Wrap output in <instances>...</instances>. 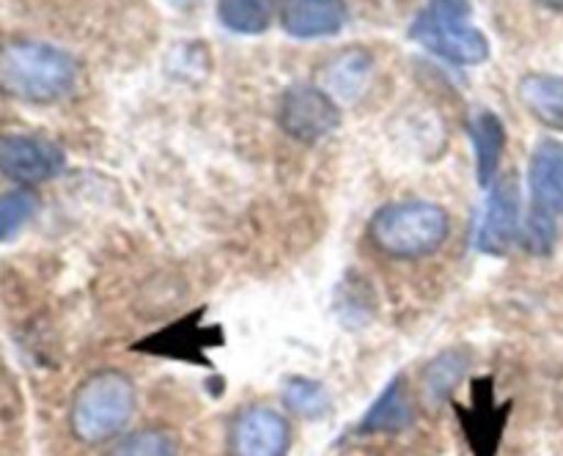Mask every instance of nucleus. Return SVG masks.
I'll return each mask as SVG.
<instances>
[{
  "label": "nucleus",
  "instance_id": "1",
  "mask_svg": "<svg viewBox=\"0 0 563 456\" xmlns=\"http://www.w3.org/2000/svg\"><path fill=\"white\" fill-rule=\"evenodd\" d=\"M77 75V60L55 44L31 38L0 44V93L16 102H58L75 91Z\"/></svg>",
  "mask_w": 563,
  "mask_h": 456
},
{
  "label": "nucleus",
  "instance_id": "2",
  "mask_svg": "<svg viewBox=\"0 0 563 456\" xmlns=\"http://www.w3.org/2000/svg\"><path fill=\"white\" fill-rule=\"evenodd\" d=\"M451 234V214L440 203L407 201L385 203L368 223V240L390 258H423L438 253Z\"/></svg>",
  "mask_w": 563,
  "mask_h": 456
},
{
  "label": "nucleus",
  "instance_id": "3",
  "mask_svg": "<svg viewBox=\"0 0 563 456\" xmlns=\"http://www.w3.org/2000/svg\"><path fill=\"white\" fill-rule=\"evenodd\" d=\"M135 412V385L119 368H99L75 390L69 429L80 443L99 445L113 440Z\"/></svg>",
  "mask_w": 563,
  "mask_h": 456
},
{
  "label": "nucleus",
  "instance_id": "4",
  "mask_svg": "<svg viewBox=\"0 0 563 456\" xmlns=\"http://www.w3.org/2000/svg\"><path fill=\"white\" fill-rule=\"evenodd\" d=\"M410 36L451 64L476 66L489 58L487 36L471 25V0H429L412 20Z\"/></svg>",
  "mask_w": 563,
  "mask_h": 456
},
{
  "label": "nucleus",
  "instance_id": "5",
  "mask_svg": "<svg viewBox=\"0 0 563 456\" xmlns=\"http://www.w3.org/2000/svg\"><path fill=\"white\" fill-rule=\"evenodd\" d=\"M278 124L295 141L319 143L339 130L341 110L324 88L297 82L280 97Z\"/></svg>",
  "mask_w": 563,
  "mask_h": 456
},
{
  "label": "nucleus",
  "instance_id": "6",
  "mask_svg": "<svg viewBox=\"0 0 563 456\" xmlns=\"http://www.w3.org/2000/svg\"><path fill=\"white\" fill-rule=\"evenodd\" d=\"M289 443V421L273 407H247L229 426L231 456H286Z\"/></svg>",
  "mask_w": 563,
  "mask_h": 456
},
{
  "label": "nucleus",
  "instance_id": "7",
  "mask_svg": "<svg viewBox=\"0 0 563 456\" xmlns=\"http://www.w3.org/2000/svg\"><path fill=\"white\" fill-rule=\"evenodd\" d=\"M66 157L60 146L36 135L0 137V174L16 185H38L64 170Z\"/></svg>",
  "mask_w": 563,
  "mask_h": 456
},
{
  "label": "nucleus",
  "instance_id": "8",
  "mask_svg": "<svg viewBox=\"0 0 563 456\" xmlns=\"http://www.w3.org/2000/svg\"><path fill=\"white\" fill-rule=\"evenodd\" d=\"M528 190H531V214L555 220L563 214V143L542 141L531 154L528 165Z\"/></svg>",
  "mask_w": 563,
  "mask_h": 456
},
{
  "label": "nucleus",
  "instance_id": "9",
  "mask_svg": "<svg viewBox=\"0 0 563 456\" xmlns=\"http://www.w3.org/2000/svg\"><path fill=\"white\" fill-rule=\"evenodd\" d=\"M278 20L291 38L335 36L350 20L344 0H280Z\"/></svg>",
  "mask_w": 563,
  "mask_h": 456
},
{
  "label": "nucleus",
  "instance_id": "10",
  "mask_svg": "<svg viewBox=\"0 0 563 456\" xmlns=\"http://www.w3.org/2000/svg\"><path fill=\"white\" fill-rule=\"evenodd\" d=\"M520 234V190L515 181H504L487 201L482 225H478V251L487 256H504Z\"/></svg>",
  "mask_w": 563,
  "mask_h": 456
},
{
  "label": "nucleus",
  "instance_id": "11",
  "mask_svg": "<svg viewBox=\"0 0 563 456\" xmlns=\"http://www.w3.org/2000/svg\"><path fill=\"white\" fill-rule=\"evenodd\" d=\"M201 313H192V316L181 319V322L168 324V327L159 330L157 335H148L146 341L135 344L137 352H154V355H168V357H181V360H196L203 363L201 352L209 349L214 344V333L209 327L198 324Z\"/></svg>",
  "mask_w": 563,
  "mask_h": 456
},
{
  "label": "nucleus",
  "instance_id": "12",
  "mask_svg": "<svg viewBox=\"0 0 563 456\" xmlns=\"http://www.w3.org/2000/svg\"><path fill=\"white\" fill-rule=\"evenodd\" d=\"M517 97L539 124L563 132V77L533 71L520 80Z\"/></svg>",
  "mask_w": 563,
  "mask_h": 456
},
{
  "label": "nucleus",
  "instance_id": "13",
  "mask_svg": "<svg viewBox=\"0 0 563 456\" xmlns=\"http://www.w3.org/2000/svg\"><path fill=\"white\" fill-rule=\"evenodd\" d=\"M473 152H476V179L482 187H489L498 176L500 157L506 146V126L493 110H478L471 121Z\"/></svg>",
  "mask_w": 563,
  "mask_h": 456
},
{
  "label": "nucleus",
  "instance_id": "14",
  "mask_svg": "<svg viewBox=\"0 0 563 456\" xmlns=\"http://www.w3.org/2000/svg\"><path fill=\"white\" fill-rule=\"evenodd\" d=\"M412 423V407L407 399L405 379L396 377L388 388L383 390L372 410L363 415L357 432L363 434H396Z\"/></svg>",
  "mask_w": 563,
  "mask_h": 456
},
{
  "label": "nucleus",
  "instance_id": "15",
  "mask_svg": "<svg viewBox=\"0 0 563 456\" xmlns=\"http://www.w3.org/2000/svg\"><path fill=\"white\" fill-rule=\"evenodd\" d=\"M278 11L280 0H218L220 25L242 36H256L267 31Z\"/></svg>",
  "mask_w": 563,
  "mask_h": 456
},
{
  "label": "nucleus",
  "instance_id": "16",
  "mask_svg": "<svg viewBox=\"0 0 563 456\" xmlns=\"http://www.w3.org/2000/svg\"><path fill=\"white\" fill-rule=\"evenodd\" d=\"M368 69H372V58L363 49H350V53L335 58L330 66H324V91L333 99L335 93L352 97V93L363 88Z\"/></svg>",
  "mask_w": 563,
  "mask_h": 456
},
{
  "label": "nucleus",
  "instance_id": "17",
  "mask_svg": "<svg viewBox=\"0 0 563 456\" xmlns=\"http://www.w3.org/2000/svg\"><path fill=\"white\" fill-rule=\"evenodd\" d=\"M489 388V382H487ZM482 390V385H478V390L482 393H476V399H473V412H462V418H465V429L467 434H471V443L473 448L478 445L476 454L478 456H487V445L495 451V443H498V432H500V423H504V418H500V410L493 412V390Z\"/></svg>",
  "mask_w": 563,
  "mask_h": 456
},
{
  "label": "nucleus",
  "instance_id": "18",
  "mask_svg": "<svg viewBox=\"0 0 563 456\" xmlns=\"http://www.w3.org/2000/svg\"><path fill=\"white\" fill-rule=\"evenodd\" d=\"M104 456H179V443L168 429H137L115 440Z\"/></svg>",
  "mask_w": 563,
  "mask_h": 456
},
{
  "label": "nucleus",
  "instance_id": "19",
  "mask_svg": "<svg viewBox=\"0 0 563 456\" xmlns=\"http://www.w3.org/2000/svg\"><path fill=\"white\" fill-rule=\"evenodd\" d=\"M38 198L31 190H11L0 196V242H9L36 214Z\"/></svg>",
  "mask_w": 563,
  "mask_h": 456
},
{
  "label": "nucleus",
  "instance_id": "20",
  "mask_svg": "<svg viewBox=\"0 0 563 456\" xmlns=\"http://www.w3.org/2000/svg\"><path fill=\"white\" fill-rule=\"evenodd\" d=\"M467 368V357L462 352H445L440 355L432 366L423 374V390H427L432 399H443L454 390V385L460 382L462 371Z\"/></svg>",
  "mask_w": 563,
  "mask_h": 456
},
{
  "label": "nucleus",
  "instance_id": "21",
  "mask_svg": "<svg viewBox=\"0 0 563 456\" xmlns=\"http://www.w3.org/2000/svg\"><path fill=\"white\" fill-rule=\"evenodd\" d=\"M284 399L289 410L300 412V415L306 418H319L328 410V390L319 382H313V379H289L284 390Z\"/></svg>",
  "mask_w": 563,
  "mask_h": 456
},
{
  "label": "nucleus",
  "instance_id": "22",
  "mask_svg": "<svg viewBox=\"0 0 563 456\" xmlns=\"http://www.w3.org/2000/svg\"><path fill=\"white\" fill-rule=\"evenodd\" d=\"M539 5H544V9H553V11H563V0H537Z\"/></svg>",
  "mask_w": 563,
  "mask_h": 456
},
{
  "label": "nucleus",
  "instance_id": "23",
  "mask_svg": "<svg viewBox=\"0 0 563 456\" xmlns=\"http://www.w3.org/2000/svg\"><path fill=\"white\" fill-rule=\"evenodd\" d=\"M168 3H174V5H179V9H185V5L198 3V0H168Z\"/></svg>",
  "mask_w": 563,
  "mask_h": 456
}]
</instances>
